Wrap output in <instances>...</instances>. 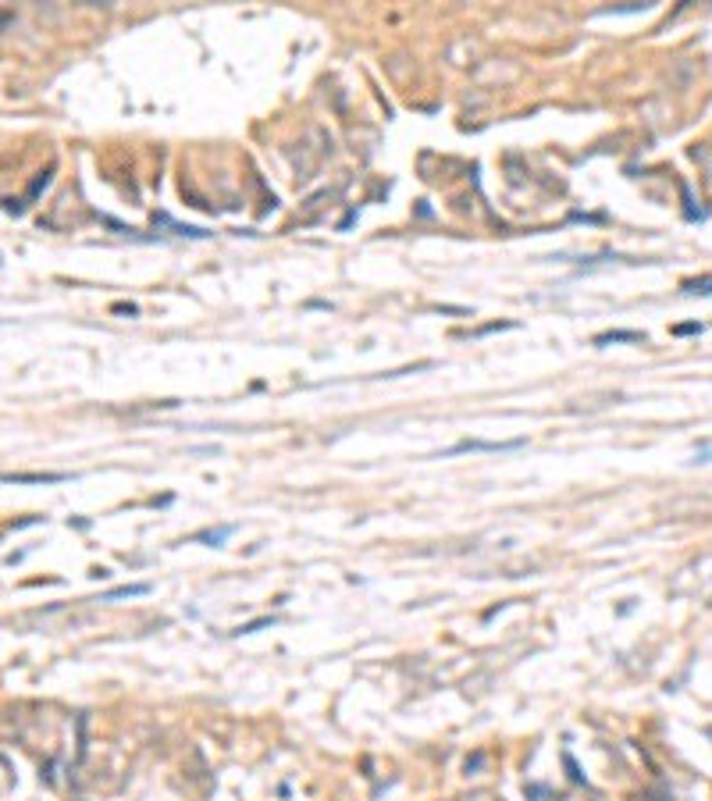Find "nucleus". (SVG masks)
Listing matches in <instances>:
<instances>
[{"label":"nucleus","mask_w":712,"mask_h":801,"mask_svg":"<svg viewBox=\"0 0 712 801\" xmlns=\"http://www.w3.org/2000/svg\"><path fill=\"white\" fill-rule=\"evenodd\" d=\"M527 438H510V441H481V438H463L456 441L452 449H442L438 456H459V452H513V449H523Z\"/></svg>","instance_id":"f257e3e1"},{"label":"nucleus","mask_w":712,"mask_h":801,"mask_svg":"<svg viewBox=\"0 0 712 801\" xmlns=\"http://www.w3.org/2000/svg\"><path fill=\"white\" fill-rule=\"evenodd\" d=\"M154 225H160V228H171L175 236H182V239H207L211 231L207 228H196V225H178V221H171L167 214H154Z\"/></svg>","instance_id":"f03ea898"},{"label":"nucleus","mask_w":712,"mask_h":801,"mask_svg":"<svg viewBox=\"0 0 712 801\" xmlns=\"http://www.w3.org/2000/svg\"><path fill=\"white\" fill-rule=\"evenodd\" d=\"M609 342H645V331H634V328H620V331H602L595 335V346H609Z\"/></svg>","instance_id":"7ed1b4c3"},{"label":"nucleus","mask_w":712,"mask_h":801,"mask_svg":"<svg viewBox=\"0 0 712 801\" xmlns=\"http://www.w3.org/2000/svg\"><path fill=\"white\" fill-rule=\"evenodd\" d=\"M0 481H11V484H54V481H68V474H4Z\"/></svg>","instance_id":"20e7f679"},{"label":"nucleus","mask_w":712,"mask_h":801,"mask_svg":"<svg viewBox=\"0 0 712 801\" xmlns=\"http://www.w3.org/2000/svg\"><path fill=\"white\" fill-rule=\"evenodd\" d=\"M150 592V584H121V587H111V592H103L100 602H114V599H136V595H146Z\"/></svg>","instance_id":"39448f33"},{"label":"nucleus","mask_w":712,"mask_h":801,"mask_svg":"<svg viewBox=\"0 0 712 801\" xmlns=\"http://www.w3.org/2000/svg\"><path fill=\"white\" fill-rule=\"evenodd\" d=\"M235 531V523H224V527H211V531H200L193 541H203V545H221L228 534Z\"/></svg>","instance_id":"423d86ee"},{"label":"nucleus","mask_w":712,"mask_h":801,"mask_svg":"<svg viewBox=\"0 0 712 801\" xmlns=\"http://www.w3.org/2000/svg\"><path fill=\"white\" fill-rule=\"evenodd\" d=\"M680 292H684V296H712V275H709V278H691V282H684Z\"/></svg>","instance_id":"0eeeda50"},{"label":"nucleus","mask_w":712,"mask_h":801,"mask_svg":"<svg viewBox=\"0 0 712 801\" xmlns=\"http://www.w3.org/2000/svg\"><path fill=\"white\" fill-rule=\"evenodd\" d=\"M271 623H275V620H271V616H264V620H253V623H242V627L235 630V634H253V630H260V627H271Z\"/></svg>","instance_id":"6e6552de"},{"label":"nucleus","mask_w":712,"mask_h":801,"mask_svg":"<svg viewBox=\"0 0 712 801\" xmlns=\"http://www.w3.org/2000/svg\"><path fill=\"white\" fill-rule=\"evenodd\" d=\"M695 463H712V446H698V452H695Z\"/></svg>","instance_id":"1a4fd4ad"},{"label":"nucleus","mask_w":712,"mask_h":801,"mask_svg":"<svg viewBox=\"0 0 712 801\" xmlns=\"http://www.w3.org/2000/svg\"><path fill=\"white\" fill-rule=\"evenodd\" d=\"M702 331V324H677L673 328V335H698Z\"/></svg>","instance_id":"9d476101"}]
</instances>
